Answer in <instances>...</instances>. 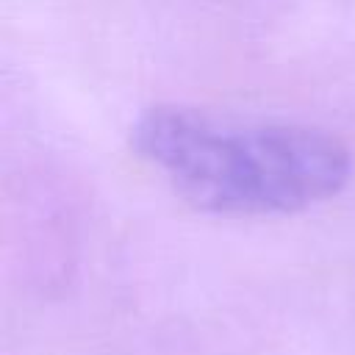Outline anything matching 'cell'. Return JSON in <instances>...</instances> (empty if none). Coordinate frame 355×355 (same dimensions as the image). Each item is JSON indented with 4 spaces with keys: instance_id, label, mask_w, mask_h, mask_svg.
Segmentation results:
<instances>
[{
    "instance_id": "1",
    "label": "cell",
    "mask_w": 355,
    "mask_h": 355,
    "mask_svg": "<svg viewBox=\"0 0 355 355\" xmlns=\"http://www.w3.org/2000/svg\"><path fill=\"white\" fill-rule=\"evenodd\" d=\"M130 144L178 197L219 216L297 214L336 197L352 172L330 130L189 105L147 108Z\"/></svg>"
}]
</instances>
